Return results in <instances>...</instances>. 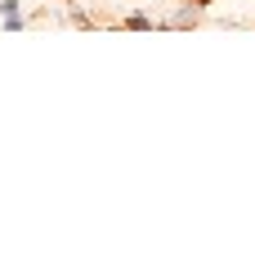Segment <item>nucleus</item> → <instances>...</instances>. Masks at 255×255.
<instances>
[{
    "instance_id": "nucleus-1",
    "label": "nucleus",
    "mask_w": 255,
    "mask_h": 255,
    "mask_svg": "<svg viewBox=\"0 0 255 255\" xmlns=\"http://www.w3.org/2000/svg\"><path fill=\"white\" fill-rule=\"evenodd\" d=\"M126 27H134V31H148V27H152V18H143V13H130V18H126Z\"/></svg>"
},
{
    "instance_id": "nucleus-2",
    "label": "nucleus",
    "mask_w": 255,
    "mask_h": 255,
    "mask_svg": "<svg viewBox=\"0 0 255 255\" xmlns=\"http://www.w3.org/2000/svg\"><path fill=\"white\" fill-rule=\"evenodd\" d=\"M188 4H206V0H188Z\"/></svg>"
}]
</instances>
